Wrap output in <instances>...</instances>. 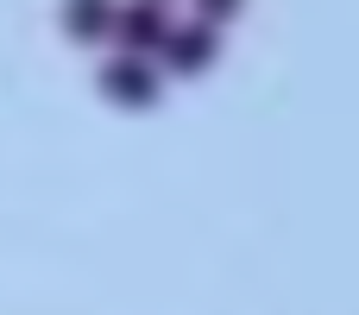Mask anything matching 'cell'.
I'll return each mask as SVG.
<instances>
[{"label":"cell","mask_w":359,"mask_h":315,"mask_svg":"<svg viewBox=\"0 0 359 315\" xmlns=\"http://www.w3.org/2000/svg\"><path fill=\"white\" fill-rule=\"evenodd\" d=\"M158 57H164V69L170 76H202L215 57H221V25L215 19H189V25H177L170 19V32H164V44H158Z\"/></svg>","instance_id":"cell-1"},{"label":"cell","mask_w":359,"mask_h":315,"mask_svg":"<svg viewBox=\"0 0 359 315\" xmlns=\"http://www.w3.org/2000/svg\"><path fill=\"white\" fill-rule=\"evenodd\" d=\"M101 95L120 101V107H151L164 95V76H158V63L145 51H120V57L101 63Z\"/></svg>","instance_id":"cell-2"},{"label":"cell","mask_w":359,"mask_h":315,"mask_svg":"<svg viewBox=\"0 0 359 315\" xmlns=\"http://www.w3.org/2000/svg\"><path fill=\"white\" fill-rule=\"evenodd\" d=\"M164 32H170V13H164V0H114V32L107 38H120V51H158L164 44Z\"/></svg>","instance_id":"cell-3"},{"label":"cell","mask_w":359,"mask_h":315,"mask_svg":"<svg viewBox=\"0 0 359 315\" xmlns=\"http://www.w3.org/2000/svg\"><path fill=\"white\" fill-rule=\"evenodd\" d=\"M63 32L76 44H101L114 32V0H63Z\"/></svg>","instance_id":"cell-4"},{"label":"cell","mask_w":359,"mask_h":315,"mask_svg":"<svg viewBox=\"0 0 359 315\" xmlns=\"http://www.w3.org/2000/svg\"><path fill=\"white\" fill-rule=\"evenodd\" d=\"M240 6H246V0H196V13H202V19H215V25H227Z\"/></svg>","instance_id":"cell-5"}]
</instances>
